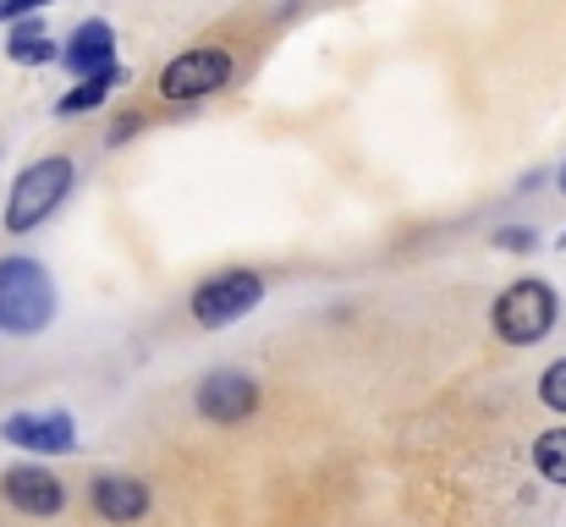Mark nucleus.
Wrapping results in <instances>:
<instances>
[{
	"mask_svg": "<svg viewBox=\"0 0 566 527\" xmlns=\"http://www.w3.org/2000/svg\"><path fill=\"white\" fill-rule=\"evenodd\" d=\"M55 314V286L33 259H0V330L33 336Z\"/></svg>",
	"mask_w": 566,
	"mask_h": 527,
	"instance_id": "obj_1",
	"label": "nucleus"
},
{
	"mask_svg": "<svg viewBox=\"0 0 566 527\" xmlns=\"http://www.w3.org/2000/svg\"><path fill=\"white\" fill-rule=\"evenodd\" d=\"M556 314H562V303L545 281H517L495 297V336L512 341V347H534V341L551 336Z\"/></svg>",
	"mask_w": 566,
	"mask_h": 527,
	"instance_id": "obj_2",
	"label": "nucleus"
},
{
	"mask_svg": "<svg viewBox=\"0 0 566 527\" xmlns=\"http://www.w3.org/2000/svg\"><path fill=\"white\" fill-rule=\"evenodd\" d=\"M72 176H77V166L61 160V155L33 160L28 171L17 176L11 198H6V231H33V225H39V220L72 192Z\"/></svg>",
	"mask_w": 566,
	"mask_h": 527,
	"instance_id": "obj_3",
	"label": "nucleus"
},
{
	"mask_svg": "<svg viewBox=\"0 0 566 527\" xmlns=\"http://www.w3.org/2000/svg\"><path fill=\"white\" fill-rule=\"evenodd\" d=\"M259 297H264V281L248 275V270H231V275H214L192 292V319L203 330H220V325L242 319L248 308H259Z\"/></svg>",
	"mask_w": 566,
	"mask_h": 527,
	"instance_id": "obj_4",
	"label": "nucleus"
},
{
	"mask_svg": "<svg viewBox=\"0 0 566 527\" xmlns=\"http://www.w3.org/2000/svg\"><path fill=\"white\" fill-rule=\"evenodd\" d=\"M226 77H231V55L226 50H188V55H177L160 72V94L188 105V99H203V94L226 88Z\"/></svg>",
	"mask_w": 566,
	"mask_h": 527,
	"instance_id": "obj_5",
	"label": "nucleus"
},
{
	"mask_svg": "<svg viewBox=\"0 0 566 527\" xmlns=\"http://www.w3.org/2000/svg\"><path fill=\"white\" fill-rule=\"evenodd\" d=\"M259 407V384L248 379V373H209L203 384H198V412L209 418V423H237V418H248Z\"/></svg>",
	"mask_w": 566,
	"mask_h": 527,
	"instance_id": "obj_6",
	"label": "nucleus"
},
{
	"mask_svg": "<svg viewBox=\"0 0 566 527\" xmlns=\"http://www.w3.org/2000/svg\"><path fill=\"white\" fill-rule=\"evenodd\" d=\"M0 440L22 445V451H72L77 445V429L66 412H17L0 423Z\"/></svg>",
	"mask_w": 566,
	"mask_h": 527,
	"instance_id": "obj_7",
	"label": "nucleus"
},
{
	"mask_svg": "<svg viewBox=\"0 0 566 527\" xmlns=\"http://www.w3.org/2000/svg\"><path fill=\"white\" fill-rule=\"evenodd\" d=\"M0 489H6V500H11L17 512H28V517H55V512L66 506V489H61L55 473H44V467H11V473L0 478Z\"/></svg>",
	"mask_w": 566,
	"mask_h": 527,
	"instance_id": "obj_8",
	"label": "nucleus"
},
{
	"mask_svg": "<svg viewBox=\"0 0 566 527\" xmlns=\"http://www.w3.org/2000/svg\"><path fill=\"white\" fill-rule=\"evenodd\" d=\"M94 512L105 517V523H138L144 512H149V489L138 484V478H116V473H105V478H94Z\"/></svg>",
	"mask_w": 566,
	"mask_h": 527,
	"instance_id": "obj_9",
	"label": "nucleus"
},
{
	"mask_svg": "<svg viewBox=\"0 0 566 527\" xmlns=\"http://www.w3.org/2000/svg\"><path fill=\"white\" fill-rule=\"evenodd\" d=\"M61 61H66V72H77V77L116 66V39H111V28H105V22H83V28L72 33V44L61 50Z\"/></svg>",
	"mask_w": 566,
	"mask_h": 527,
	"instance_id": "obj_10",
	"label": "nucleus"
},
{
	"mask_svg": "<svg viewBox=\"0 0 566 527\" xmlns=\"http://www.w3.org/2000/svg\"><path fill=\"white\" fill-rule=\"evenodd\" d=\"M6 55H11L17 66H44V61H55V44L44 39L39 22H17L11 39H6Z\"/></svg>",
	"mask_w": 566,
	"mask_h": 527,
	"instance_id": "obj_11",
	"label": "nucleus"
},
{
	"mask_svg": "<svg viewBox=\"0 0 566 527\" xmlns=\"http://www.w3.org/2000/svg\"><path fill=\"white\" fill-rule=\"evenodd\" d=\"M111 83H116V66H105V72H88V77H83V83H77V88H72V94H66L55 110H61V116H83V110H94V105L111 94Z\"/></svg>",
	"mask_w": 566,
	"mask_h": 527,
	"instance_id": "obj_12",
	"label": "nucleus"
},
{
	"mask_svg": "<svg viewBox=\"0 0 566 527\" xmlns=\"http://www.w3.org/2000/svg\"><path fill=\"white\" fill-rule=\"evenodd\" d=\"M534 467H539L551 484L566 489V429H551V434L534 440Z\"/></svg>",
	"mask_w": 566,
	"mask_h": 527,
	"instance_id": "obj_13",
	"label": "nucleus"
},
{
	"mask_svg": "<svg viewBox=\"0 0 566 527\" xmlns=\"http://www.w3.org/2000/svg\"><path fill=\"white\" fill-rule=\"evenodd\" d=\"M539 401L556 407V412H566V362L545 368V379H539Z\"/></svg>",
	"mask_w": 566,
	"mask_h": 527,
	"instance_id": "obj_14",
	"label": "nucleus"
},
{
	"mask_svg": "<svg viewBox=\"0 0 566 527\" xmlns=\"http://www.w3.org/2000/svg\"><path fill=\"white\" fill-rule=\"evenodd\" d=\"M50 0H0V22H17V17H28V11H44Z\"/></svg>",
	"mask_w": 566,
	"mask_h": 527,
	"instance_id": "obj_15",
	"label": "nucleus"
},
{
	"mask_svg": "<svg viewBox=\"0 0 566 527\" xmlns=\"http://www.w3.org/2000/svg\"><path fill=\"white\" fill-rule=\"evenodd\" d=\"M495 247H517V253H528V247H534V231H495Z\"/></svg>",
	"mask_w": 566,
	"mask_h": 527,
	"instance_id": "obj_16",
	"label": "nucleus"
},
{
	"mask_svg": "<svg viewBox=\"0 0 566 527\" xmlns=\"http://www.w3.org/2000/svg\"><path fill=\"white\" fill-rule=\"evenodd\" d=\"M133 133H138V116H122V122H116V133H111V144H127Z\"/></svg>",
	"mask_w": 566,
	"mask_h": 527,
	"instance_id": "obj_17",
	"label": "nucleus"
},
{
	"mask_svg": "<svg viewBox=\"0 0 566 527\" xmlns=\"http://www.w3.org/2000/svg\"><path fill=\"white\" fill-rule=\"evenodd\" d=\"M562 192H566V166H562Z\"/></svg>",
	"mask_w": 566,
	"mask_h": 527,
	"instance_id": "obj_18",
	"label": "nucleus"
},
{
	"mask_svg": "<svg viewBox=\"0 0 566 527\" xmlns=\"http://www.w3.org/2000/svg\"><path fill=\"white\" fill-rule=\"evenodd\" d=\"M562 247H566V236H562Z\"/></svg>",
	"mask_w": 566,
	"mask_h": 527,
	"instance_id": "obj_19",
	"label": "nucleus"
}]
</instances>
